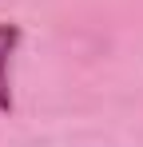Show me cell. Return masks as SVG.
Returning a JSON list of instances; mask_svg holds the SVG:
<instances>
[{"mask_svg":"<svg viewBox=\"0 0 143 147\" xmlns=\"http://www.w3.org/2000/svg\"><path fill=\"white\" fill-rule=\"evenodd\" d=\"M20 24H12V20H0V111L4 115H12V107H16V99H12V80H8V64H12V56L20 48Z\"/></svg>","mask_w":143,"mask_h":147,"instance_id":"obj_1","label":"cell"}]
</instances>
